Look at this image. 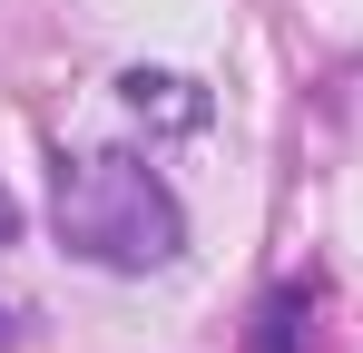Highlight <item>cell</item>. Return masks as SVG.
<instances>
[{
  "instance_id": "1",
  "label": "cell",
  "mask_w": 363,
  "mask_h": 353,
  "mask_svg": "<svg viewBox=\"0 0 363 353\" xmlns=\"http://www.w3.org/2000/svg\"><path fill=\"white\" fill-rule=\"evenodd\" d=\"M60 235L89 265H108V275H147V265H167L186 245V216H177L167 176L147 167V157L99 147V157L60 167Z\"/></svg>"
},
{
  "instance_id": "2",
  "label": "cell",
  "mask_w": 363,
  "mask_h": 353,
  "mask_svg": "<svg viewBox=\"0 0 363 353\" xmlns=\"http://www.w3.org/2000/svg\"><path fill=\"white\" fill-rule=\"evenodd\" d=\"M285 344H295V294L265 304V344H255V353H285Z\"/></svg>"
},
{
  "instance_id": "3",
  "label": "cell",
  "mask_w": 363,
  "mask_h": 353,
  "mask_svg": "<svg viewBox=\"0 0 363 353\" xmlns=\"http://www.w3.org/2000/svg\"><path fill=\"white\" fill-rule=\"evenodd\" d=\"M10 235H20V206H10V186H0V245H10Z\"/></svg>"
}]
</instances>
